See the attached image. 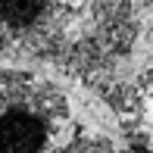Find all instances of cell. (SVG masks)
<instances>
[{
	"mask_svg": "<svg viewBox=\"0 0 153 153\" xmlns=\"http://www.w3.org/2000/svg\"><path fill=\"white\" fill-rule=\"evenodd\" d=\"M103 97H106V103L122 116V119H128V116L137 119V116L144 113V100H141V94H137V88H131V85L116 81V85L103 88Z\"/></svg>",
	"mask_w": 153,
	"mask_h": 153,
	"instance_id": "obj_3",
	"label": "cell"
},
{
	"mask_svg": "<svg viewBox=\"0 0 153 153\" xmlns=\"http://www.w3.org/2000/svg\"><path fill=\"white\" fill-rule=\"evenodd\" d=\"M69 25L66 0H0L3 56H56Z\"/></svg>",
	"mask_w": 153,
	"mask_h": 153,
	"instance_id": "obj_2",
	"label": "cell"
},
{
	"mask_svg": "<svg viewBox=\"0 0 153 153\" xmlns=\"http://www.w3.org/2000/svg\"><path fill=\"white\" fill-rule=\"evenodd\" d=\"M50 153H116V147H113V141L97 137V134H75L72 141H66L62 147Z\"/></svg>",
	"mask_w": 153,
	"mask_h": 153,
	"instance_id": "obj_4",
	"label": "cell"
},
{
	"mask_svg": "<svg viewBox=\"0 0 153 153\" xmlns=\"http://www.w3.org/2000/svg\"><path fill=\"white\" fill-rule=\"evenodd\" d=\"M128 153H150V150H147V147H131Z\"/></svg>",
	"mask_w": 153,
	"mask_h": 153,
	"instance_id": "obj_5",
	"label": "cell"
},
{
	"mask_svg": "<svg viewBox=\"0 0 153 153\" xmlns=\"http://www.w3.org/2000/svg\"><path fill=\"white\" fill-rule=\"evenodd\" d=\"M69 122V100L53 81L0 66V153H47Z\"/></svg>",
	"mask_w": 153,
	"mask_h": 153,
	"instance_id": "obj_1",
	"label": "cell"
}]
</instances>
